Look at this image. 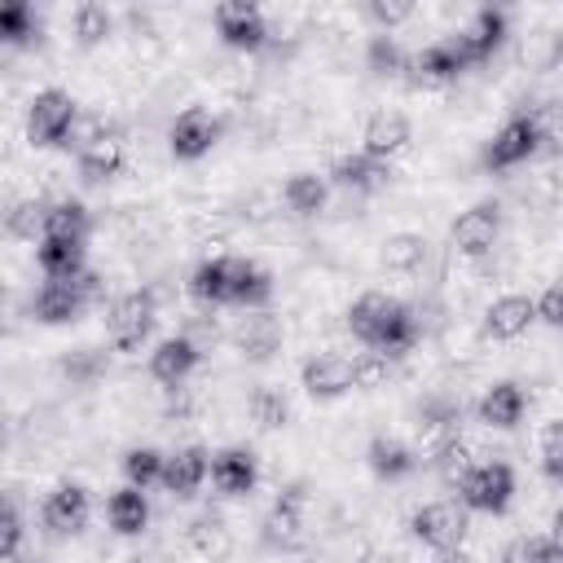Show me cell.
Masks as SVG:
<instances>
[{
    "mask_svg": "<svg viewBox=\"0 0 563 563\" xmlns=\"http://www.w3.org/2000/svg\"><path fill=\"white\" fill-rule=\"evenodd\" d=\"M457 501L466 510H479V515H506L515 501V471L506 462H479L457 484Z\"/></svg>",
    "mask_w": 563,
    "mask_h": 563,
    "instance_id": "obj_5",
    "label": "cell"
},
{
    "mask_svg": "<svg viewBox=\"0 0 563 563\" xmlns=\"http://www.w3.org/2000/svg\"><path fill=\"white\" fill-rule=\"evenodd\" d=\"M466 66H471V57H466L457 35H444V40H435V44H427L409 57L413 84H444V79H457Z\"/></svg>",
    "mask_w": 563,
    "mask_h": 563,
    "instance_id": "obj_11",
    "label": "cell"
},
{
    "mask_svg": "<svg viewBox=\"0 0 563 563\" xmlns=\"http://www.w3.org/2000/svg\"><path fill=\"white\" fill-rule=\"evenodd\" d=\"M409 532H413L422 545H431L435 554L462 550V541H466V532H471V510H466L462 501H427V506L413 510Z\"/></svg>",
    "mask_w": 563,
    "mask_h": 563,
    "instance_id": "obj_3",
    "label": "cell"
},
{
    "mask_svg": "<svg viewBox=\"0 0 563 563\" xmlns=\"http://www.w3.org/2000/svg\"><path fill=\"white\" fill-rule=\"evenodd\" d=\"M299 383H303V391L312 400H339V396H347L356 387V365L343 352H317V356L303 361Z\"/></svg>",
    "mask_w": 563,
    "mask_h": 563,
    "instance_id": "obj_9",
    "label": "cell"
},
{
    "mask_svg": "<svg viewBox=\"0 0 563 563\" xmlns=\"http://www.w3.org/2000/svg\"><path fill=\"white\" fill-rule=\"evenodd\" d=\"M132 563H172V559H163V554H136Z\"/></svg>",
    "mask_w": 563,
    "mask_h": 563,
    "instance_id": "obj_52",
    "label": "cell"
},
{
    "mask_svg": "<svg viewBox=\"0 0 563 563\" xmlns=\"http://www.w3.org/2000/svg\"><path fill=\"white\" fill-rule=\"evenodd\" d=\"M282 339H286V330H282V321L264 308V312H251V317H242L238 321V330H233V347L246 356V361H273L277 352H282Z\"/></svg>",
    "mask_w": 563,
    "mask_h": 563,
    "instance_id": "obj_17",
    "label": "cell"
},
{
    "mask_svg": "<svg viewBox=\"0 0 563 563\" xmlns=\"http://www.w3.org/2000/svg\"><path fill=\"white\" fill-rule=\"evenodd\" d=\"M251 418H255L264 431L286 427V418H290V400L282 396V387H255V391H251Z\"/></svg>",
    "mask_w": 563,
    "mask_h": 563,
    "instance_id": "obj_41",
    "label": "cell"
},
{
    "mask_svg": "<svg viewBox=\"0 0 563 563\" xmlns=\"http://www.w3.org/2000/svg\"><path fill=\"white\" fill-rule=\"evenodd\" d=\"M365 462H369V471H374L378 479H387V484H400V479H409V475L418 471V453H413L405 440H396V435H374V440L365 444Z\"/></svg>",
    "mask_w": 563,
    "mask_h": 563,
    "instance_id": "obj_26",
    "label": "cell"
},
{
    "mask_svg": "<svg viewBox=\"0 0 563 563\" xmlns=\"http://www.w3.org/2000/svg\"><path fill=\"white\" fill-rule=\"evenodd\" d=\"M189 545L198 550V554H224L229 550V523H224V515L220 510H202L194 523H189Z\"/></svg>",
    "mask_w": 563,
    "mask_h": 563,
    "instance_id": "obj_38",
    "label": "cell"
},
{
    "mask_svg": "<svg viewBox=\"0 0 563 563\" xmlns=\"http://www.w3.org/2000/svg\"><path fill=\"white\" fill-rule=\"evenodd\" d=\"M163 466H167V453L150 449V444H136L123 453V475L132 488H150V484H163Z\"/></svg>",
    "mask_w": 563,
    "mask_h": 563,
    "instance_id": "obj_37",
    "label": "cell"
},
{
    "mask_svg": "<svg viewBox=\"0 0 563 563\" xmlns=\"http://www.w3.org/2000/svg\"><path fill=\"white\" fill-rule=\"evenodd\" d=\"M418 334H422V325H418L413 308H409V303H396V312H391V321H387V330H383V339H378L374 352H383L387 361H391V356H405V352L418 343Z\"/></svg>",
    "mask_w": 563,
    "mask_h": 563,
    "instance_id": "obj_35",
    "label": "cell"
},
{
    "mask_svg": "<svg viewBox=\"0 0 563 563\" xmlns=\"http://www.w3.org/2000/svg\"><path fill=\"white\" fill-rule=\"evenodd\" d=\"M70 31H75V44H79V48H97V44H106V40H110L114 18H110V9H106V4L84 0V4H75V13H70Z\"/></svg>",
    "mask_w": 563,
    "mask_h": 563,
    "instance_id": "obj_32",
    "label": "cell"
},
{
    "mask_svg": "<svg viewBox=\"0 0 563 563\" xmlns=\"http://www.w3.org/2000/svg\"><path fill=\"white\" fill-rule=\"evenodd\" d=\"M158 321V299L154 290H128L123 299H114L110 317H106V334L114 352H141V343L150 339Z\"/></svg>",
    "mask_w": 563,
    "mask_h": 563,
    "instance_id": "obj_2",
    "label": "cell"
},
{
    "mask_svg": "<svg viewBox=\"0 0 563 563\" xmlns=\"http://www.w3.org/2000/svg\"><path fill=\"white\" fill-rule=\"evenodd\" d=\"M449 238H453V246H457L466 260H479V255H488V251L497 246V238H501V202L484 198V202L466 207V211L453 220Z\"/></svg>",
    "mask_w": 563,
    "mask_h": 563,
    "instance_id": "obj_8",
    "label": "cell"
},
{
    "mask_svg": "<svg viewBox=\"0 0 563 563\" xmlns=\"http://www.w3.org/2000/svg\"><path fill=\"white\" fill-rule=\"evenodd\" d=\"M532 321H537V299L532 295H501L484 312V334L506 343V339H519Z\"/></svg>",
    "mask_w": 563,
    "mask_h": 563,
    "instance_id": "obj_24",
    "label": "cell"
},
{
    "mask_svg": "<svg viewBox=\"0 0 563 563\" xmlns=\"http://www.w3.org/2000/svg\"><path fill=\"white\" fill-rule=\"evenodd\" d=\"M268 299H273V277L255 260H238V273H233V308L264 312Z\"/></svg>",
    "mask_w": 563,
    "mask_h": 563,
    "instance_id": "obj_30",
    "label": "cell"
},
{
    "mask_svg": "<svg viewBox=\"0 0 563 563\" xmlns=\"http://www.w3.org/2000/svg\"><path fill=\"white\" fill-rule=\"evenodd\" d=\"M92 216L79 198H62L48 207V238H70V242H88Z\"/></svg>",
    "mask_w": 563,
    "mask_h": 563,
    "instance_id": "obj_34",
    "label": "cell"
},
{
    "mask_svg": "<svg viewBox=\"0 0 563 563\" xmlns=\"http://www.w3.org/2000/svg\"><path fill=\"white\" fill-rule=\"evenodd\" d=\"M0 528H4V559L13 563L22 554V510L13 497H4V523Z\"/></svg>",
    "mask_w": 563,
    "mask_h": 563,
    "instance_id": "obj_48",
    "label": "cell"
},
{
    "mask_svg": "<svg viewBox=\"0 0 563 563\" xmlns=\"http://www.w3.org/2000/svg\"><path fill=\"white\" fill-rule=\"evenodd\" d=\"M396 303H400V299H391V295H383V290H365V295L347 308V330H352L365 347H378V339H383V330H387Z\"/></svg>",
    "mask_w": 563,
    "mask_h": 563,
    "instance_id": "obj_25",
    "label": "cell"
},
{
    "mask_svg": "<svg viewBox=\"0 0 563 563\" xmlns=\"http://www.w3.org/2000/svg\"><path fill=\"white\" fill-rule=\"evenodd\" d=\"M198 361H202V352L176 330L172 339H163V343L150 352V378L163 383V387H180V383L194 374Z\"/></svg>",
    "mask_w": 563,
    "mask_h": 563,
    "instance_id": "obj_21",
    "label": "cell"
},
{
    "mask_svg": "<svg viewBox=\"0 0 563 563\" xmlns=\"http://www.w3.org/2000/svg\"><path fill=\"white\" fill-rule=\"evenodd\" d=\"M88 246L70 242V238H44L35 246V264L44 273V282H79L88 273Z\"/></svg>",
    "mask_w": 563,
    "mask_h": 563,
    "instance_id": "obj_22",
    "label": "cell"
},
{
    "mask_svg": "<svg viewBox=\"0 0 563 563\" xmlns=\"http://www.w3.org/2000/svg\"><path fill=\"white\" fill-rule=\"evenodd\" d=\"M282 198H286V207H290L295 216H317V211L325 207V198H330V176H317V172H295V176L286 180Z\"/></svg>",
    "mask_w": 563,
    "mask_h": 563,
    "instance_id": "obj_31",
    "label": "cell"
},
{
    "mask_svg": "<svg viewBox=\"0 0 563 563\" xmlns=\"http://www.w3.org/2000/svg\"><path fill=\"white\" fill-rule=\"evenodd\" d=\"M501 563H559L545 532H523L501 550Z\"/></svg>",
    "mask_w": 563,
    "mask_h": 563,
    "instance_id": "obj_43",
    "label": "cell"
},
{
    "mask_svg": "<svg viewBox=\"0 0 563 563\" xmlns=\"http://www.w3.org/2000/svg\"><path fill=\"white\" fill-rule=\"evenodd\" d=\"M106 365H110L106 347H75V352H66V356H62V374H66L75 387L97 383V378L106 374Z\"/></svg>",
    "mask_w": 563,
    "mask_h": 563,
    "instance_id": "obj_39",
    "label": "cell"
},
{
    "mask_svg": "<svg viewBox=\"0 0 563 563\" xmlns=\"http://www.w3.org/2000/svg\"><path fill=\"white\" fill-rule=\"evenodd\" d=\"M387 180H391V163L369 158L365 150L343 154V158H334V167H330V185H339V189H347V194H374V189H383Z\"/></svg>",
    "mask_w": 563,
    "mask_h": 563,
    "instance_id": "obj_20",
    "label": "cell"
},
{
    "mask_svg": "<svg viewBox=\"0 0 563 563\" xmlns=\"http://www.w3.org/2000/svg\"><path fill=\"white\" fill-rule=\"evenodd\" d=\"M211 484H216V493H224V497H251L255 484H260V462H255V453H251V449H238V444L211 453Z\"/></svg>",
    "mask_w": 563,
    "mask_h": 563,
    "instance_id": "obj_15",
    "label": "cell"
},
{
    "mask_svg": "<svg viewBox=\"0 0 563 563\" xmlns=\"http://www.w3.org/2000/svg\"><path fill=\"white\" fill-rule=\"evenodd\" d=\"M211 475V453L202 444H185L176 453H167V466H163V488L172 497H194L202 488V479Z\"/></svg>",
    "mask_w": 563,
    "mask_h": 563,
    "instance_id": "obj_18",
    "label": "cell"
},
{
    "mask_svg": "<svg viewBox=\"0 0 563 563\" xmlns=\"http://www.w3.org/2000/svg\"><path fill=\"white\" fill-rule=\"evenodd\" d=\"M365 18H369L383 35H391V26H400V22L413 18V4H409V0H374V4H365Z\"/></svg>",
    "mask_w": 563,
    "mask_h": 563,
    "instance_id": "obj_44",
    "label": "cell"
},
{
    "mask_svg": "<svg viewBox=\"0 0 563 563\" xmlns=\"http://www.w3.org/2000/svg\"><path fill=\"white\" fill-rule=\"evenodd\" d=\"M541 471L550 479H563V418L541 431Z\"/></svg>",
    "mask_w": 563,
    "mask_h": 563,
    "instance_id": "obj_45",
    "label": "cell"
},
{
    "mask_svg": "<svg viewBox=\"0 0 563 563\" xmlns=\"http://www.w3.org/2000/svg\"><path fill=\"white\" fill-rule=\"evenodd\" d=\"M506 35H510V18H506V9H475V18L457 31V40H462L471 66L488 62V57L506 44Z\"/></svg>",
    "mask_w": 563,
    "mask_h": 563,
    "instance_id": "obj_16",
    "label": "cell"
},
{
    "mask_svg": "<svg viewBox=\"0 0 563 563\" xmlns=\"http://www.w3.org/2000/svg\"><path fill=\"white\" fill-rule=\"evenodd\" d=\"M365 66L378 75V79H391V75H400V70H409V57L400 53V44L391 40V35H374L369 40V48H365Z\"/></svg>",
    "mask_w": 563,
    "mask_h": 563,
    "instance_id": "obj_40",
    "label": "cell"
},
{
    "mask_svg": "<svg viewBox=\"0 0 563 563\" xmlns=\"http://www.w3.org/2000/svg\"><path fill=\"white\" fill-rule=\"evenodd\" d=\"M220 119L216 114H207L202 106H189V110H180L176 119H172V128H167V150H172V158H180V163H198V158H207L211 150H216V141H220Z\"/></svg>",
    "mask_w": 563,
    "mask_h": 563,
    "instance_id": "obj_6",
    "label": "cell"
},
{
    "mask_svg": "<svg viewBox=\"0 0 563 563\" xmlns=\"http://www.w3.org/2000/svg\"><path fill=\"white\" fill-rule=\"evenodd\" d=\"M537 321H545L550 330H563V282L545 286L537 299Z\"/></svg>",
    "mask_w": 563,
    "mask_h": 563,
    "instance_id": "obj_49",
    "label": "cell"
},
{
    "mask_svg": "<svg viewBox=\"0 0 563 563\" xmlns=\"http://www.w3.org/2000/svg\"><path fill=\"white\" fill-rule=\"evenodd\" d=\"M211 18H216V35L238 53H260L268 44V22H264L260 4H251V0H224V4H216Z\"/></svg>",
    "mask_w": 563,
    "mask_h": 563,
    "instance_id": "obj_7",
    "label": "cell"
},
{
    "mask_svg": "<svg viewBox=\"0 0 563 563\" xmlns=\"http://www.w3.org/2000/svg\"><path fill=\"white\" fill-rule=\"evenodd\" d=\"M233 273H238V255H211V260H202V264L189 273V295H194L207 312L233 303Z\"/></svg>",
    "mask_w": 563,
    "mask_h": 563,
    "instance_id": "obj_14",
    "label": "cell"
},
{
    "mask_svg": "<svg viewBox=\"0 0 563 563\" xmlns=\"http://www.w3.org/2000/svg\"><path fill=\"white\" fill-rule=\"evenodd\" d=\"M106 519H110V528H114L119 537H136V532H145V528H150V501H145V488H132V484L114 488V493L106 497Z\"/></svg>",
    "mask_w": 563,
    "mask_h": 563,
    "instance_id": "obj_27",
    "label": "cell"
},
{
    "mask_svg": "<svg viewBox=\"0 0 563 563\" xmlns=\"http://www.w3.org/2000/svg\"><path fill=\"white\" fill-rule=\"evenodd\" d=\"M88 303H92V299H88V290H84L79 282H44V286L35 290V299H31V312H35V321H44V325H70V321L84 317Z\"/></svg>",
    "mask_w": 563,
    "mask_h": 563,
    "instance_id": "obj_13",
    "label": "cell"
},
{
    "mask_svg": "<svg viewBox=\"0 0 563 563\" xmlns=\"http://www.w3.org/2000/svg\"><path fill=\"white\" fill-rule=\"evenodd\" d=\"M431 466H435V475L449 484V488H457L471 471H475V462H471V449L462 444V440H449L444 449H435L431 453Z\"/></svg>",
    "mask_w": 563,
    "mask_h": 563,
    "instance_id": "obj_42",
    "label": "cell"
},
{
    "mask_svg": "<svg viewBox=\"0 0 563 563\" xmlns=\"http://www.w3.org/2000/svg\"><path fill=\"white\" fill-rule=\"evenodd\" d=\"M0 40H4L9 48H31V44L44 40V18H40L26 0H9V4L0 9Z\"/></svg>",
    "mask_w": 563,
    "mask_h": 563,
    "instance_id": "obj_29",
    "label": "cell"
},
{
    "mask_svg": "<svg viewBox=\"0 0 563 563\" xmlns=\"http://www.w3.org/2000/svg\"><path fill=\"white\" fill-rule=\"evenodd\" d=\"M422 260H427L422 233H391L383 242V268H391V273H413V268H422Z\"/></svg>",
    "mask_w": 563,
    "mask_h": 563,
    "instance_id": "obj_36",
    "label": "cell"
},
{
    "mask_svg": "<svg viewBox=\"0 0 563 563\" xmlns=\"http://www.w3.org/2000/svg\"><path fill=\"white\" fill-rule=\"evenodd\" d=\"M537 150H541V123H537V114H515V119H506L493 132V141L484 145L479 163H484V172H510V167L528 163Z\"/></svg>",
    "mask_w": 563,
    "mask_h": 563,
    "instance_id": "obj_4",
    "label": "cell"
},
{
    "mask_svg": "<svg viewBox=\"0 0 563 563\" xmlns=\"http://www.w3.org/2000/svg\"><path fill=\"white\" fill-rule=\"evenodd\" d=\"M545 537H550V545H554V554L563 559V510H554V519H550V532H545Z\"/></svg>",
    "mask_w": 563,
    "mask_h": 563,
    "instance_id": "obj_50",
    "label": "cell"
},
{
    "mask_svg": "<svg viewBox=\"0 0 563 563\" xmlns=\"http://www.w3.org/2000/svg\"><path fill=\"white\" fill-rule=\"evenodd\" d=\"M79 176L88 180V185H106L110 176H119V167H123V141L114 136V132H101L97 141H88L84 150H79Z\"/></svg>",
    "mask_w": 563,
    "mask_h": 563,
    "instance_id": "obj_28",
    "label": "cell"
},
{
    "mask_svg": "<svg viewBox=\"0 0 563 563\" xmlns=\"http://www.w3.org/2000/svg\"><path fill=\"white\" fill-rule=\"evenodd\" d=\"M88 515H92V501H88V488H79V484H57V488L44 497V510H40V519H44V528H48L53 537H75V532H84Z\"/></svg>",
    "mask_w": 563,
    "mask_h": 563,
    "instance_id": "obj_12",
    "label": "cell"
},
{
    "mask_svg": "<svg viewBox=\"0 0 563 563\" xmlns=\"http://www.w3.org/2000/svg\"><path fill=\"white\" fill-rule=\"evenodd\" d=\"M435 563H475V559H471L466 550H444V554H440Z\"/></svg>",
    "mask_w": 563,
    "mask_h": 563,
    "instance_id": "obj_51",
    "label": "cell"
},
{
    "mask_svg": "<svg viewBox=\"0 0 563 563\" xmlns=\"http://www.w3.org/2000/svg\"><path fill=\"white\" fill-rule=\"evenodd\" d=\"M13 563H40V559H22V554H18V559H13Z\"/></svg>",
    "mask_w": 563,
    "mask_h": 563,
    "instance_id": "obj_53",
    "label": "cell"
},
{
    "mask_svg": "<svg viewBox=\"0 0 563 563\" xmlns=\"http://www.w3.org/2000/svg\"><path fill=\"white\" fill-rule=\"evenodd\" d=\"M352 365H356V387L361 391H374V387L387 383V356L383 352H361V356H352Z\"/></svg>",
    "mask_w": 563,
    "mask_h": 563,
    "instance_id": "obj_46",
    "label": "cell"
},
{
    "mask_svg": "<svg viewBox=\"0 0 563 563\" xmlns=\"http://www.w3.org/2000/svg\"><path fill=\"white\" fill-rule=\"evenodd\" d=\"M299 506H303L299 484H290V488L277 493V501L268 506V515L260 523V541L268 550H295L299 545V537H303V510Z\"/></svg>",
    "mask_w": 563,
    "mask_h": 563,
    "instance_id": "obj_10",
    "label": "cell"
},
{
    "mask_svg": "<svg viewBox=\"0 0 563 563\" xmlns=\"http://www.w3.org/2000/svg\"><path fill=\"white\" fill-rule=\"evenodd\" d=\"M523 409H528L523 387H519V383H506V378L493 383V387L479 396V405H475L479 422L493 427V431H515V427L523 422Z\"/></svg>",
    "mask_w": 563,
    "mask_h": 563,
    "instance_id": "obj_23",
    "label": "cell"
},
{
    "mask_svg": "<svg viewBox=\"0 0 563 563\" xmlns=\"http://www.w3.org/2000/svg\"><path fill=\"white\" fill-rule=\"evenodd\" d=\"M79 128V101L62 88H44L26 106V136L35 145H70Z\"/></svg>",
    "mask_w": 563,
    "mask_h": 563,
    "instance_id": "obj_1",
    "label": "cell"
},
{
    "mask_svg": "<svg viewBox=\"0 0 563 563\" xmlns=\"http://www.w3.org/2000/svg\"><path fill=\"white\" fill-rule=\"evenodd\" d=\"M405 145H409V119H405L400 110H378V114L365 119V128H361V150H365L369 158L391 163Z\"/></svg>",
    "mask_w": 563,
    "mask_h": 563,
    "instance_id": "obj_19",
    "label": "cell"
},
{
    "mask_svg": "<svg viewBox=\"0 0 563 563\" xmlns=\"http://www.w3.org/2000/svg\"><path fill=\"white\" fill-rule=\"evenodd\" d=\"M48 207L53 202H44V198H22V202H13V211H9V233L18 238V242H44L48 238Z\"/></svg>",
    "mask_w": 563,
    "mask_h": 563,
    "instance_id": "obj_33",
    "label": "cell"
},
{
    "mask_svg": "<svg viewBox=\"0 0 563 563\" xmlns=\"http://www.w3.org/2000/svg\"><path fill=\"white\" fill-rule=\"evenodd\" d=\"M180 334H185L198 352H211V347H216V339H220V325H216V317L207 312V317H189V321L180 325Z\"/></svg>",
    "mask_w": 563,
    "mask_h": 563,
    "instance_id": "obj_47",
    "label": "cell"
}]
</instances>
